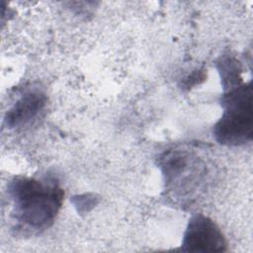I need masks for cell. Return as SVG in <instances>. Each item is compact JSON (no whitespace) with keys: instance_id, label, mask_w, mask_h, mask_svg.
Listing matches in <instances>:
<instances>
[{"instance_id":"5","label":"cell","mask_w":253,"mask_h":253,"mask_svg":"<svg viewBox=\"0 0 253 253\" xmlns=\"http://www.w3.org/2000/svg\"><path fill=\"white\" fill-rule=\"evenodd\" d=\"M46 104V96L40 88L26 90L7 111L4 123L10 128L24 127L33 124L42 113Z\"/></svg>"},{"instance_id":"6","label":"cell","mask_w":253,"mask_h":253,"mask_svg":"<svg viewBox=\"0 0 253 253\" xmlns=\"http://www.w3.org/2000/svg\"><path fill=\"white\" fill-rule=\"evenodd\" d=\"M217 70L220 74L221 85L224 90H228L242 84L241 66L239 61L233 56H222L216 62Z\"/></svg>"},{"instance_id":"2","label":"cell","mask_w":253,"mask_h":253,"mask_svg":"<svg viewBox=\"0 0 253 253\" xmlns=\"http://www.w3.org/2000/svg\"><path fill=\"white\" fill-rule=\"evenodd\" d=\"M160 168L167 194L181 205L190 204L200 194L208 174L206 163L184 148L166 151L160 158Z\"/></svg>"},{"instance_id":"7","label":"cell","mask_w":253,"mask_h":253,"mask_svg":"<svg viewBox=\"0 0 253 253\" xmlns=\"http://www.w3.org/2000/svg\"><path fill=\"white\" fill-rule=\"evenodd\" d=\"M78 198H79V199H77L78 202L75 204V206H76V207H79V210L84 209L85 211H87V207H89V206H92V207H93V205H94V200H93V198H89L88 195L80 196V197H78Z\"/></svg>"},{"instance_id":"3","label":"cell","mask_w":253,"mask_h":253,"mask_svg":"<svg viewBox=\"0 0 253 253\" xmlns=\"http://www.w3.org/2000/svg\"><path fill=\"white\" fill-rule=\"evenodd\" d=\"M251 83H242L225 90L221 98L222 114L213 126L215 140L223 145L237 146L250 142L253 134Z\"/></svg>"},{"instance_id":"4","label":"cell","mask_w":253,"mask_h":253,"mask_svg":"<svg viewBox=\"0 0 253 253\" xmlns=\"http://www.w3.org/2000/svg\"><path fill=\"white\" fill-rule=\"evenodd\" d=\"M181 250L221 252L226 250V241L219 227L210 217L196 214L189 219Z\"/></svg>"},{"instance_id":"1","label":"cell","mask_w":253,"mask_h":253,"mask_svg":"<svg viewBox=\"0 0 253 253\" xmlns=\"http://www.w3.org/2000/svg\"><path fill=\"white\" fill-rule=\"evenodd\" d=\"M8 195L16 229L35 234L53 223L64 192L55 177L17 176L9 183Z\"/></svg>"}]
</instances>
